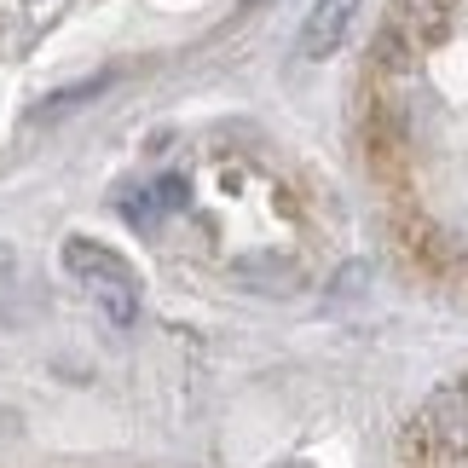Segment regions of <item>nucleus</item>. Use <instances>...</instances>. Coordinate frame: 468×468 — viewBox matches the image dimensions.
Instances as JSON below:
<instances>
[{"mask_svg": "<svg viewBox=\"0 0 468 468\" xmlns=\"http://www.w3.org/2000/svg\"><path fill=\"white\" fill-rule=\"evenodd\" d=\"M122 214H128L133 226H151L162 214V203H156V191H128V197H122Z\"/></svg>", "mask_w": 468, "mask_h": 468, "instance_id": "obj_6", "label": "nucleus"}, {"mask_svg": "<svg viewBox=\"0 0 468 468\" xmlns=\"http://www.w3.org/2000/svg\"><path fill=\"white\" fill-rule=\"evenodd\" d=\"M151 191H156L162 208H186V179H156Z\"/></svg>", "mask_w": 468, "mask_h": 468, "instance_id": "obj_7", "label": "nucleus"}, {"mask_svg": "<svg viewBox=\"0 0 468 468\" xmlns=\"http://www.w3.org/2000/svg\"><path fill=\"white\" fill-rule=\"evenodd\" d=\"M417 434L434 445V452H445V457H468V382L440 388L434 399L422 405Z\"/></svg>", "mask_w": 468, "mask_h": 468, "instance_id": "obj_2", "label": "nucleus"}, {"mask_svg": "<svg viewBox=\"0 0 468 468\" xmlns=\"http://www.w3.org/2000/svg\"><path fill=\"white\" fill-rule=\"evenodd\" d=\"M64 266H69V278H76L81 290L104 307V318H111V324H133L139 318V278L128 272V261H122L116 249L87 243V238H69L64 243Z\"/></svg>", "mask_w": 468, "mask_h": 468, "instance_id": "obj_1", "label": "nucleus"}, {"mask_svg": "<svg viewBox=\"0 0 468 468\" xmlns=\"http://www.w3.org/2000/svg\"><path fill=\"white\" fill-rule=\"evenodd\" d=\"M238 278H249V283H272V290H290V283H295V266H290V261H243Z\"/></svg>", "mask_w": 468, "mask_h": 468, "instance_id": "obj_5", "label": "nucleus"}, {"mask_svg": "<svg viewBox=\"0 0 468 468\" xmlns=\"http://www.w3.org/2000/svg\"><path fill=\"white\" fill-rule=\"evenodd\" d=\"M104 87H111V76H93V81H81V87H64V93H52V99L41 104V116H64V111H76V104L99 99Z\"/></svg>", "mask_w": 468, "mask_h": 468, "instance_id": "obj_4", "label": "nucleus"}, {"mask_svg": "<svg viewBox=\"0 0 468 468\" xmlns=\"http://www.w3.org/2000/svg\"><path fill=\"white\" fill-rule=\"evenodd\" d=\"M358 17V0H318V6L307 12V24H301V58H330V52H341V41H347Z\"/></svg>", "mask_w": 468, "mask_h": 468, "instance_id": "obj_3", "label": "nucleus"}]
</instances>
